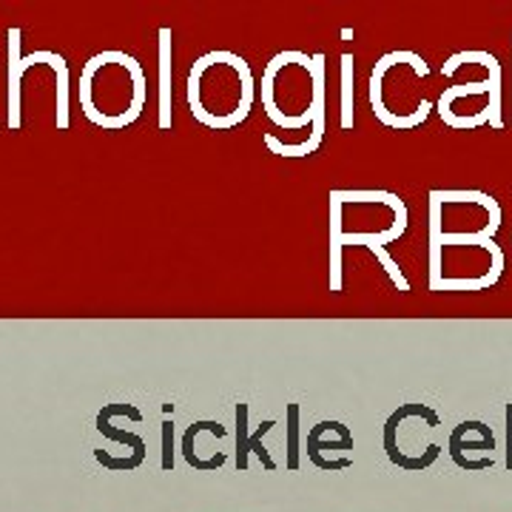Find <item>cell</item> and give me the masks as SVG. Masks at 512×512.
<instances>
[{
  "label": "cell",
  "mask_w": 512,
  "mask_h": 512,
  "mask_svg": "<svg viewBox=\"0 0 512 512\" xmlns=\"http://www.w3.org/2000/svg\"><path fill=\"white\" fill-rule=\"evenodd\" d=\"M427 77V63L413 52H390L376 63L370 77V103L384 126L407 131L427 120L433 103L419 92V83Z\"/></svg>",
  "instance_id": "obj_3"
},
{
  "label": "cell",
  "mask_w": 512,
  "mask_h": 512,
  "mask_svg": "<svg viewBox=\"0 0 512 512\" xmlns=\"http://www.w3.org/2000/svg\"><path fill=\"white\" fill-rule=\"evenodd\" d=\"M20 52V29L9 32V57H12V66H9V126L20 128V74L23 69H29L35 63V57H18Z\"/></svg>",
  "instance_id": "obj_4"
},
{
  "label": "cell",
  "mask_w": 512,
  "mask_h": 512,
  "mask_svg": "<svg viewBox=\"0 0 512 512\" xmlns=\"http://www.w3.org/2000/svg\"><path fill=\"white\" fill-rule=\"evenodd\" d=\"M262 103L268 117L285 131L313 126L322 143L325 131V66L322 55L279 52L262 74Z\"/></svg>",
  "instance_id": "obj_1"
},
{
  "label": "cell",
  "mask_w": 512,
  "mask_h": 512,
  "mask_svg": "<svg viewBox=\"0 0 512 512\" xmlns=\"http://www.w3.org/2000/svg\"><path fill=\"white\" fill-rule=\"evenodd\" d=\"M251 66L234 52H208L188 74V106L202 126L228 131L239 126L254 106Z\"/></svg>",
  "instance_id": "obj_2"
}]
</instances>
